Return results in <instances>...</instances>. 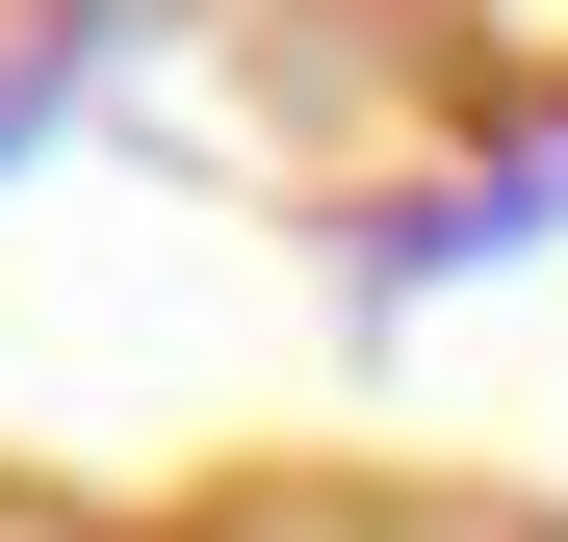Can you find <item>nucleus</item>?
Wrapping results in <instances>:
<instances>
[{
  "instance_id": "1",
  "label": "nucleus",
  "mask_w": 568,
  "mask_h": 542,
  "mask_svg": "<svg viewBox=\"0 0 568 542\" xmlns=\"http://www.w3.org/2000/svg\"><path fill=\"white\" fill-rule=\"evenodd\" d=\"M233 542H465V517H388V491H336V517H233Z\"/></svg>"
}]
</instances>
